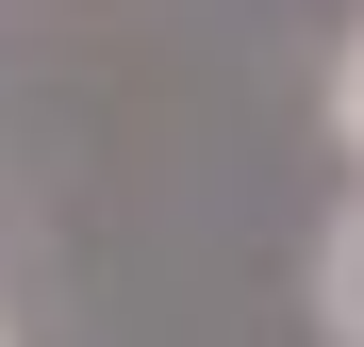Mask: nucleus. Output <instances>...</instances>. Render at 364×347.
<instances>
[{
	"mask_svg": "<svg viewBox=\"0 0 364 347\" xmlns=\"http://www.w3.org/2000/svg\"><path fill=\"white\" fill-rule=\"evenodd\" d=\"M331 133H348V149H364V33H348V50H331Z\"/></svg>",
	"mask_w": 364,
	"mask_h": 347,
	"instance_id": "nucleus-2",
	"label": "nucleus"
},
{
	"mask_svg": "<svg viewBox=\"0 0 364 347\" xmlns=\"http://www.w3.org/2000/svg\"><path fill=\"white\" fill-rule=\"evenodd\" d=\"M315 298H331V331H348V347H364V199H348V215H331V248H315Z\"/></svg>",
	"mask_w": 364,
	"mask_h": 347,
	"instance_id": "nucleus-1",
	"label": "nucleus"
}]
</instances>
